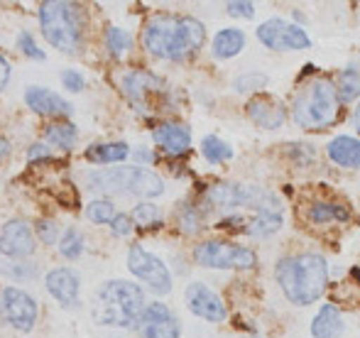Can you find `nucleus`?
I'll return each instance as SVG.
<instances>
[{
  "instance_id": "obj_1",
  "label": "nucleus",
  "mask_w": 360,
  "mask_h": 338,
  "mask_svg": "<svg viewBox=\"0 0 360 338\" xmlns=\"http://www.w3.org/2000/svg\"><path fill=\"white\" fill-rule=\"evenodd\" d=\"M206 42V27L196 18L155 15L143 30L145 49L157 59L184 62Z\"/></svg>"
},
{
  "instance_id": "obj_2",
  "label": "nucleus",
  "mask_w": 360,
  "mask_h": 338,
  "mask_svg": "<svg viewBox=\"0 0 360 338\" xmlns=\"http://www.w3.org/2000/svg\"><path fill=\"white\" fill-rule=\"evenodd\" d=\"M277 282L292 304L309 306L323 297L328 285V265L316 253L285 257L277 262Z\"/></svg>"
},
{
  "instance_id": "obj_3",
  "label": "nucleus",
  "mask_w": 360,
  "mask_h": 338,
  "mask_svg": "<svg viewBox=\"0 0 360 338\" xmlns=\"http://www.w3.org/2000/svg\"><path fill=\"white\" fill-rule=\"evenodd\" d=\"M145 306L143 287L128 280H110L96 294L94 319L101 326H138Z\"/></svg>"
},
{
  "instance_id": "obj_4",
  "label": "nucleus",
  "mask_w": 360,
  "mask_h": 338,
  "mask_svg": "<svg viewBox=\"0 0 360 338\" xmlns=\"http://www.w3.org/2000/svg\"><path fill=\"white\" fill-rule=\"evenodd\" d=\"M338 89L331 79H311L297 91L292 105L294 123L304 130L328 128L338 118Z\"/></svg>"
},
{
  "instance_id": "obj_5",
  "label": "nucleus",
  "mask_w": 360,
  "mask_h": 338,
  "mask_svg": "<svg viewBox=\"0 0 360 338\" xmlns=\"http://www.w3.org/2000/svg\"><path fill=\"white\" fill-rule=\"evenodd\" d=\"M86 184L89 189L101 191V194L140 196V199H155V196L165 194V179L147 167L96 169L86 174Z\"/></svg>"
},
{
  "instance_id": "obj_6",
  "label": "nucleus",
  "mask_w": 360,
  "mask_h": 338,
  "mask_svg": "<svg viewBox=\"0 0 360 338\" xmlns=\"http://www.w3.org/2000/svg\"><path fill=\"white\" fill-rule=\"evenodd\" d=\"M39 27L52 47L64 54H79L84 47V15L79 5L47 0L39 5Z\"/></svg>"
},
{
  "instance_id": "obj_7",
  "label": "nucleus",
  "mask_w": 360,
  "mask_h": 338,
  "mask_svg": "<svg viewBox=\"0 0 360 338\" xmlns=\"http://www.w3.org/2000/svg\"><path fill=\"white\" fill-rule=\"evenodd\" d=\"M194 260L211 270H252L257 265V255L250 248L228 240H206L196 245Z\"/></svg>"
},
{
  "instance_id": "obj_8",
  "label": "nucleus",
  "mask_w": 360,
  "mask_h": 338,
  "mask_svg": "<svg viewBox=\"0 0 360 338\" xmlns=\"http://www.w3.org/2000/svg\"><path fill=\"white\" fill-rule=\"evenodd\" d=\"M120 86H123V93L128 96V100L140 113H155V110H160L162 100L167 96V84L160 77H155V74L140 72V69L125 74Z\"/></svg>"
},
{
  "instance_id": "obj_9",
  "label": "nucleus",
  "mask_w": 360,
  "mask_h": 338,
  "mask_svg": "<svg viewBox=\"0 0 360 338\" xmlns=\"http://www.w3.org/2000/svg\"><path fill=\"white\" fill-rule=\"evenodd\" d=\"M0 316L5 319V324L27 334L37 324L39 306L30 292L20 290V287H5L0 292Z\"/></svg>"
},
{
  "instance_id": "obj_10",
  "label": "nucleus",
  "mask_w": 360,
  "mask_h": 338,
  "mask_svg": "<svg viewBox=\"0 0 360 338\" xmlns=\"http://www.w3.org/2000/svg\"><path fill=\"white\" fill-rule=\"evenodd\" d=\"M128 270L145 282L155 294H169L172 292V275L167 265L157 255L147 253L143 245H133L128 250Z\"/></svg>"
},
{
  "instance_id": "obj_11",
  "label": "nucleus",
  "mask_w": 360,
  "mask_h": 338,
  "mask_svg": "<svg viewBox=\"0 0 360 338\" xmlns=\"http://www.w3.org/2000/svg\"><path fill=\"white\" fill-rule=\"evenodd\" d=\"M257 39L267 49H275V52H297V49L311 47V39H309V34L299 25H292L280 18L265 20L257 27Z\"/></svg>"
},
{
  "instance_id": "obj_12",
  "label": "nucleus",
  "mask_w": 360,
  "mask_h": 338,
  "mask_svg": "<svg viewBox=\"0 0 360 338\" xmlns=\"http://www.w3.org/2000/svg\"><path fill=\"white\" fill-rule=\"evenodd\" d=\"M37 250V240L34 233L25 221L13 219L3 226L0 230V253L10 260H25V257H32Z\"/></svg>"
},
{
  "instance_id": "obj_13",
  "label": "nucleus",
  "mask_w": 360,
  "mask_h": 338,
  "mask_svg": "<svg viewBox=\"0 0 360 338\" xmlns=\"http://www.w3.org/2000/svg\"><path fill=\"white\" fill-rule=\"evenodd\" d=\"M138 331L143 338H179L181 326L179 319L165 304L155 301V304H147L143 309L138 321Z\"/></svg>"
},
{
  "instance_id": "obj_14",
  "label": "nucleus",
  "mask_w": 360,
  "mask_h": 338,
  "mask_svg": "<svg viewBox=\"0 0 360 338\" xmlns=\"http://www.w3.org/2000/svg\"><path fill=\"white\" fill-rule=\"evenodd\" d=\"M186 306H189V311L194 316L211 321V324L226 321V304L204 282H194V285L186 287Z\"/></svg>"
},
{
  "instance_id": "obj_15",
  "label": "nucleus",
  "mask_w": 360,
  "mask_h": 338,
  "mask_svg": "<svg viewBox=\"0 0 360 338\" xmlns=\"http://www.w3.org/2000/svg\"><path fill=\"white\" fill-rule=\"evenodd\" d=\"M245 110H248V118H250L255 125H260V128H265V130L282 128V125H285V120H287L285 103H282L280 98H275V96H267V93L252 96V98L248 100Z\"/></svg>"
},
{
  "instance_id": "obj_16",
  "label": "nucleus",
  "mask_w": 360,
  "mask_h": 338,
  "mask_svg": "<svg viewBox=\"0 0 360 338\" xmlns=\"http://www.w3.org/2000/svg\"><path fill=\"white\" fill-rule=\"evenodd\" d=\"M25 103L37 115H54V118H59V115H72V110H74V105L69 103L64 96H59L57 91H52V89H44V86H30V89L25 91Z\"/></svg>"
},
{
  "instance_id": "obj_17",
  "label": "nucleus",
  "mask_w": 360,
  "mask_h": 338,
  "mask_svg": "<svg viewBox=\"0 0 360 338\" xmlns=\"http://www.w3.org/2000/svg\"><path fill=\"white\" fill-rule=\"evenodd\" d=\"M47 285V292L59 301L62 306H76L79 304V292H81V285H79V275L69 267H57L47 275L44 280Z\"/></svg>"
},
{
  "instance_id": "obj_18",
  "label": "nucleus",
  "mask_w": 360,
  "mask_h": 338,
  "mask_svg": "<svg viewBox=\"0 0 360 338\" xmlns=\"http://www.w3.org/2000/svg\"><path fill=\"white\" fill-rule=\"evenodd\" d=\"M152 140L167 155H184L191 148V130L181 123H162L152 130Z\"/></svg>"
},
{
  "instance_id": "obj_19",
  "label": "nucleus",
  "mask_w": 360,
  "mask_h": 338,
  "mask_svg": "<svg viewBox=\"0 0 360 338\" xmlns=\"http://www.w3.org/2000/svg\"><path fill=\"white\" fill-rule=\"evenodd\" d=\"M326 155L338 167L356 169L360 167V140L351 138V135H338L326 145Z\"/></svg>"
},
{
  "instance_id": "obj_20",
  "label": "nucleus",
  "mask_w": 360,
  "mask_h": 338,
  "mask_svg": "<svg viewBox=\"0 0 360 338\" xmlns=\"http://www.w3.org/2000/svg\"><path fill=\"white\" fill-rule=\"evenodd\" d=\"M346 331V324L341 319V311L333 304H323L319 309L316 319L311 321V336L314 338H338Z\"/></svg>"
},
{
  "instance_id": "obj_21",
  "label": "nucleus",
  "mask_w": 360,
  "mask_h": 338,
  "mask_svg": "<svg viewBox=\"0 0 360 338\" xmlns=\"http://www.w3.org/2000/svg\"><path fill=\"white\" fill-rule=\"evenodd\" d=\"M245 47V32L238 27H226L214 37V57L216 59H233Z\"/></svg>"
},
{
  "instance_id": "obj_22",
  "label": "nucleus",
  "mask_w": 360,
  "mask_h": 338,
  "mask_svg": "<svg viewBox=\"0 0 360 338\" xmlns=\"http://www.w3.org/2000/svg\"><path fill=\"white\" fill-rule=\"evenodd\" d=\"M130 157V148L125 143H101L86 150V160L94 164H115Z\"/></svg>"
},
{
  "instance_id": "obj_23",
  "label": "nucleus",
  "mask_w": 360,
  "mask_h": 338,
  "mask_svg": "<svg viewBox=\"0 0 360 338\" xmlns=\"http://www.w3.org/2000/svg\"><path fill=\"white\" fill-rule=\"evenodd\" d=\"M348 219H351V214H348L346 204H336V201H316L309 209V221L316 226H326L333 223V221L346 223Z\"/></svg>"
},
{
  "instance_id": "obj_24",
  "label": "nucleus",
  "mask_w": 360,
  "mask_h": 338,
  "mask_svg": "<svg viewBox=\"0 0 360 338\" xmlns=\"http://www.w3.org/2000/svg\"><path fill=\"white\" fill-rule=\"evenodd\" d=\"M282 228V211H255L250 221L245 223V233L255 238H267Z\"/></svg>"
},
{
  "instance_id": "obj_25",
  "label": "nucleus",
  "mask_w": 360,
  "mask_h": 338,
  "mask_svg": "<svg viewBox=\"0 0 360 338\" xmlns=\"http://www.w3.org/2000/svg\"><path fill=\"white\" fill-rule=\"evenodd\" d=\"M76 140H79V130H76L74 123H54L47 128V143L64 150V152L74 150Z\"/></svg>"
},
{
  "instance_id": "obj_26",
  "label": "nucleus",
  "mask_w": 360,
  "mask_h": 338,
  "mask_svg": "<svg viewBox=\"0 0 360 338\" xmlns=\"http://www.w3.org/2000/svg\"><path fill=\"white\" fill-rule=\"evenodd\" d=\"M201 155H204L206 162L221 164L233 157V150H231V145L223 143V140L216 138V135H206L204 143H201Z\"/></svg>"
},
{
  "instance_id": "obj_27",
  "label": "nucleus",
  "mask_w": 360,
  "mask_h": 338,
  "mask_svg": "<svg viewBox=\"0 0 360 338\" xmlns=\"http://www.w3.org/2000/svg\"><path fill=\"white\" fill-rule=\"evenodd\" d=\"M105 49L115 59L125 57L133 49V37H130V32H125L120 27H108L105 30Z\"/></svg>"
},
{
  "instance_id": "obj_28",
  "label": "nucleus",
  "mask_w": 360,
  "mask_h": 338,
  "mask_svg": "<svg viewBox=\"0 0 360 338\" xmlns=\"http://www.w3.org/2000/svg\"><path fill=\"white\" fill-rule=\"evenodd\" d=\"M0 275H5L8 280L30 282L37 277V267L32 262H22V260H0Z\"/></svg>"
},
{
  "instance_id": "obj_29",
  "label": "nucleus",
  "mask_w": 360,
  "mask_h": 338,
  "mask_svg": "<svg viewBox=\"0 0 360 338\" xmlns=\"http://www.w3.org/2000/svg\"><path fill=\"white\" fill-rule=\"evenodd\" d=\"M115 216H118L115 204H113V201H108V199H96V201H91V204L86 206V219L94 221V223H98V226H110Z\"/></svg>"
},
{
  "instance_id": "obj_30",
  "label": "nucleus",
  "mask_w": 360,
  "mask_h": 338,
  "mask_svg": "<svg viewBox=\"0 0 360 338\" xmlns=\"http://www.w3.org/2000/svg\"><path fill=\"white\" fill-rule=\"evenodd\" d=\"M338 98H341V103H346V100H353L360 96V69L351 67L346 69V72L338 77Z\"/></svg>"
},
{
  "instance_id": "obj_31",
  "label": "nucleus",
  "mask_w": 360,
  "mask_h": 338,
  "mask_svg": "<svg viewBox=\"0 0 360 338\" xmlns=\"http://www.w3.org/2000/svg\"><path fill=\"white\" fill-rule=\"evenodd\" d=\"M57 248L67 260H76V257H81V253H84V233L76 228H67L62 233V238H59Z\"/></svg>"
},
{
  "instance_id": "obj_32",
  "label": "nucleus",
  "mask_w": 360,
  "mask_h": 338,
  "mask_svg": "<svg viewBox=\"0 0 360 338\" xmlns=\"http://www.w3.org/2000/svg\"><path fill=\"white\" fill-rule=\"evenodd\" d=\"M133 221L138 226H145V228H150V226H160L162 223L160 206L150 204V201H143V204H138L133 209Z\"/></svg>"
},
{
  "instance_id": "obj_33",
  "label": "nucleus",
  "mask_w": 360,
  "mask_h": 338,
  "mask_svg": "<svg viewBox=\"0 0 360 338\" xmlns=\"http://www.w3.org/2000/svg\"><path fill=\"white\" fill-rule=\"evenodd\" d=\"M179 226L184 233H199L201 230V214L194 209V206H184L179 211Z\"/></svg>"
},
{
  "instance_id": "obj_34",
  "label": "nucleus",
  "mask_w": 360,
  "mask_h": 338,
  "mask_svg": "<svg viewBox=\"0 0 360 338\" xmlns=\"http://www.w3.org/2000/svg\"><path fill=\"white\" fill-rule=\"evenodd\" d=\"M18 49L30 59H39V62L44 59V52L37 47V42H34V37L30 32H20L18 34Z\"/></svg>"
},
{
  "instance_id": "obj_35",
  "label": "nucleus",
  "mask_w": 360,
  "mask_h": 338,
  "mask_svg": "<svg viewBox=\"0 0 360 338\" xmlns=\"http://www.w3.org/2000/svg\"><path fill=\"white\" fill-rule=\"evenodd\" d=\"M37 238L42 240V243L47 245H54L59 243V238H62V233H59V226L54 223V221H37Z\"/></svg>"
},
{
  "instance_id": "obj_36",
  "label": "nucleus",
  "mask_w": 360,
  "mask_h": 338,
  "mask_svg": "<svg viewBox=\"0 0 360 338\" xmlns=\"http://www.w3.org/2000/svg\"><path fill=\"white\" fill-rule=\"evenodd\" d=\"M265 84H267V77H262V74H245V77H238L233 86H236L238 93H245V91L265 89Z\"/></svg>"
},
{
  "instance_id": "obj_37",
  "label": "nucleus",
  "mask_w": 360,
  "mask_h": 338,
  "mask_svg": "<svg viewBox=\"0 0 360 338\" xmlns=\"http://www.w3.org/2000/svg\"><path fill=\"white\" fill-rule=\"evenodd\" d=\"M62 86L67 91H72V93H79V91L86 89V79L81 72H76V69H64L62 72Z\"/></svg>"
},
{
  "instance_id": "obj_38",
  "label": "nucleus",
  "mask_w": 360,
  "mask_h": 338,
  "mask_svg": "<svg viewBox=\"0 0 360 338\" xmlns=\"http://www.w3.org/2000/svg\"><path fill=\"white\" fill-rule=\"evenodd\" d=\"M135 228V221L133 216L128 214H118L113 219V223H110V230H113V235H120V238H125V235H130Z\"/></svg>"
},
{
  "instance_id": "obj_39",
  "label": "nucleus",
  "mask_w": 360,
  "mask_h": 338,
  "mask_svg": "<svg viewBox=\"0 0 360 338\" xmlns=\"http://www.w3.org/2000/svg\"><path fill=\"white\" fill-rule=\"evenodd\" d=\"M226 10L233 15V18H245V20L255 18V5H252V3H243V0H233V3H228Z\"/></svg>"
},
{
  "instance_id": "obj_40",
  "label": "nucleus",
  "mask_w": 360,
  "mask_h": 338,
  "mask_svg": "<svg viewBox=\"0 0 360 338\" xmlns=\"http://www.w3.org/2000/svg\"><path fill=\"white\" fill-rule=\"evenodd\" d=\"M49 157H52V150H49V145H44V143H34L32 148L27 150L30 162H34V160H49Z\"/></svg>"
},
{
  "instance_id": "obj_41",
  "label": "nucleus",
  "mask_w": 360,
  "mask_h": 338,
  "mask_svg": "<svg viewBox=\"0 0 360 338\" xmlns=\"http://www.w3.org/2000/svg\"><path fill=\"white\" fill-rule=\"evenodd\" d=\"M8 82H10V62L5 59V54L0 52V91L8 86Z\"/></svg>"
},
{
  "instance_id": "obj_42",
  "label": "nucleus",
  "mask_w": 360,
  "mask_h": 338,
  "mask_svg": "<svg viewBox=\"0 0 360 338\" xmlns=\"http://www.w3.org/2000/svg\"><path fill=\"white\" fill-rule=\"evenodd\" d=\"M10 155V145L8 140H0V160H5Z\"/></svg>"
},
{
  "instance_id": "obj_43",
  "label": "nucleus",
  "mask_w": 360,
  "mask_h": 338,
  "mask_svg": "<svg viewBox=\"0 0 360 338\" xmlns=\"http://www.w3.org/2000/svg\"><path fill=\"white\" fill-rule=\"evenodd\" d=\"M353 125H356V130L360 133V103L356 105V110H353Z\"/></svg>"
}]
</instances>
